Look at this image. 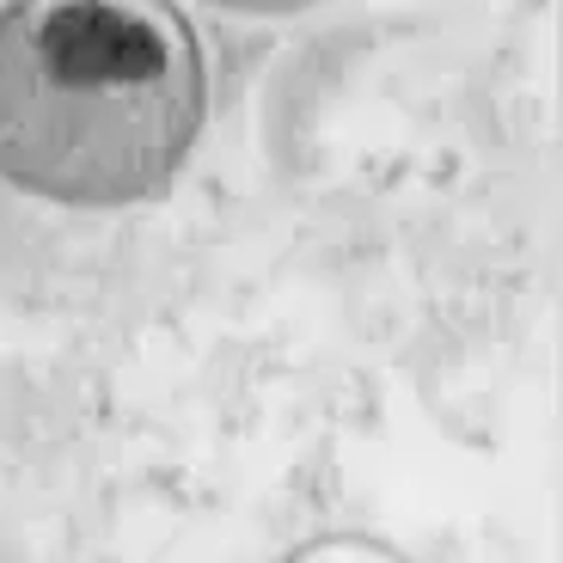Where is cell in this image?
<instances>
[{"label": "cell", "mask_w": 563, "mask_h": 563, "mask_svg": "<svg viewBox=\"0 0 563 563\" xmlns=\"http://www.w3.org/2000/svg\"><path fill=\"white\" fill-rule=\"evenodd\" d=\"M209 68L172 0L0 7V178L62 209H135L190 159Z\"/></svg>", "instance_id": "6da1fadb"}, {"label": "cell", "mask_w": 563, "mask_h": 563, "mask_svg": "<svg viewBox=\"0 0 563 563\" xmlns=\"http://www.w3.org/2000/svg\"><path fill=\"white\" fill-rule=\"evenodd\" d=\"M214 7H233V13H295L300 0H214Z\"/></svg>", "instance_id": "7a4b0ae2"}]
</instances>
